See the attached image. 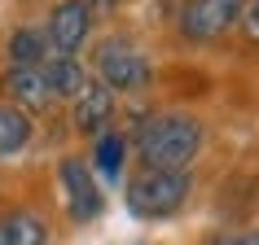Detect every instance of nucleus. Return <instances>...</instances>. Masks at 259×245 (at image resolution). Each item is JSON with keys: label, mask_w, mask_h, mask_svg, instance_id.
<instances>
[{"label": "nucleus", "mask_w": 259, "mask_h": 245, "mask_svg": "<svg viewBox=\"0 0 259 245\" xmlns=\"http://www.w3.org/2000/svg\"><path fill=\"white\" fill-rule=\"evenodd\" d=\"M202 149V122L193 114H150L137 132V153L145 171H189Z\"/></svg>", "instance_id": "1"}, {"label": "nucleus", "mask_w": 259, "mask_h": 245, "mask_svg": "<svg viewBox=\"0 0 259 245\" xmlns=\"http://www.w3.org/2000/svg\"><path fill=\"white\" fill-rule=\"evenodd\" d=\"M93 66L97 79L110 92H141L150 88V57L132 35H101L93 48Z\"/></svg>", "instance_id": "2"}, {"label": "nucleus", "mask_w": 259, "mask_h": 245, "mask_svg": "<svg viewBox=\"0 0 259 245\" xmlns=\"http://www.w3.org/2000/svg\"><path fill=\"white\" fill-rule=\"evenodd\" d=\"M189 202V175L185 171H145L127 184V210L137 219H171Z\"/></svg>", "instance_id": "3"}, {"label": "nucleus", "mask_w": 259, "mask_h": 245, "mask_svg": "<svg viewBox=\"0 0 259 245\" xmlns=\"http://www.w3.org/2000/svg\"><path fill=\"white\" fill-rule=\"evenodd\" d=\"M246 0H185L180 5V35L189 44H211L242 22Z\"/></svg>", "instance_id": "4"}, {"label": "nucleus", "mask_w": 259, "mask_h": 245, "mask_svg": "<svg viewBox=\"0 0 259 245\" xmlns=\"http://www.w3.org/2000/svg\"><path fill=\"white\" fill-rule=\"evenodd\" d=\"M88 27H93V9L88 0H57L49 22H44V40H49V53L53 57H75L79 44L88 40Z\"/></svg>", "instance_id": "5"}, {"label": "nucleus", "mask_w": 259, "mask_h": 245, "mask_svg": "<svg viewBox=\"0 0 259 245\" xmlns=\"http://www.w3.org/2000/svg\"><path fill=\"white\" fill-rule=\"evenodd\" d=\"M57 179H62L66 210H70V219H75V223H93V219L106 210L101 184L93 179L88 162H79V158H62V166H57Z\"/></svg>", "instance_id": "6"}, {"label": "nucleus", "mask_w": 259, "mask_h": 245, "mask_svg": "<svg viewBox=\"0 0 259 245\" xmlns=\"http://www.w3.org/2000/svg\"><path fill=\"white\" fill-rule=\"evenodd\" d=\"M5 92H9V101H14L22 114H40V109H49L57 101L53 88H49V79H44V66H9L5 70Z\"/></svg>", "instance_id": "7"}, {"label": "nucleus", "mask_w": 259, "mask_h": 245, "mask_svg": "<svg viewBox=\"0 0 259 245\" xmlns=\"http://www.w3.org/2000/svg\"><path fill=\"white\" fill-rule=\"evenodd\" d=\"M110 118H114V92L101 79H88L83 92L75 96V127L88 132V136H101Z\"/></svg>", "instance_id": "8"}, {"label": "nucleus", "mask_w": 259, "mask_h": 245, "mask_svg": "<svg viewBox=\"0 0 259 245\" xmlns=\"http://www.w3.org/2000/svg\"><path fill=\"white\" fill-rule=\"evenodd\" d=\"M0 245H49V223L35 210L0 215Z\"/></svg>", "instance_id": "9"}, {"label": "nucleus", "mask_w": 259, "mask_h": 245, "mask_svg": "<svg viewBox=\"0 0 259 245\" xmlns=\"http://www.w3.org/2000/svg\"><path fill=\"white\" fill-rule=\"evenodd\" d=\"M5 57H9V66H44L49 62V40H44V31L35 27H18L9 40H5Z\"/></svg>", "instance_id": "10"}, {"label": "nucleus", "mask_w": 259, "mask_h": 245, "mask_svg": "<svg viewBox=\"0 0 259 245\" xmlns=\"http://www.w3.org/2000/svg\"><path fill=\"white\" fill-rule=\"evenodd\" d=\"M44 79H49V88H53L57 101H75V96L83 92L88 75H83V66L75 57H49V62H44Z\"/></svg>", "instance_id": "11"}, {"label": "nucleus", "mask_w": 259, "mask_h": 245, "mask_svg": "<svg viewBox=\"0 0 259 245\" xmlns=\"http://www.w3.org/2000/svg\"><path fill=\"white\" fill-rule=\"evenodd\" d=\"M27 140H31V118L18 105H5L0 101V158L27 149Z\"/></svg>", "instance_id": "12"}, {"label": "nucleus", "mask_w": 259, "mask_h": 245, "mask_svg": "<svg viewBox=\"0 0 259 245\" xmlns=\"http://www.w3.org/2000/svg\"><path fill=\"white\" fill-rule=\"evenodd\" d=\"M123 153H127V140L119 136V132H101L97 136V145H93V162H97V171L106 179H114L123 171Z\"/></svg>", "instance_id": "13"}, {"label": "nucleus", "mask_w": 259, "mask_h": 245, "mask_svg": "<svg viewBox=\"0 0 259 245\" xmlns=\"http://www.w3.org/2000/svg\"><path fill=\"white\" fill-rule=\"evenodd\" d=\"M242 40L259 48V0H246L242 9Z\"/></svg>", "instance_id": "14"}, {"label": "nucleus", "mask_w": 259, "mask_h": 245, "mask_svg": "<svg viewBox=\"0 0 259 245\" xmlns=\"http://www.w3.org/2000/svg\"><path fill=\"white\" fill-rule=\"evenodd\" d=\"M211 245H259V232H224Z\"/></svg>", "instance_id": "15"}, {"label": "nucleus", "mask_w": 259, "mask_h": 245, "mask_svg": "<svg viewBox=\"0 0 259 245\" xmlns=\"http://www.w3.org/2000/svg\"><path fill=\"white\" fill-rule=\"evenodd\" d=\"M97 5H101V14H110V9H114L119 0H88V9H97Z\"/></svg>", "instance_id": "16"}]
</instances>
